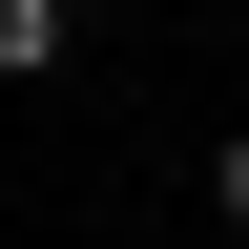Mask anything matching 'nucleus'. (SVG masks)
I'll use <instances>...</instances> for the list:
<instances>
[{"instance_id":"nucleus-2","label":"nucleus","mask_w":249,"mask_h":249,"mask_svg":"<svg viewBox=\"0 0 249 249\" xmlns=\"http://www.w3.org/2000/svg\"><path fill=\"white\" fill-rule=\"evenodd\" d=\"M208 208H229V229H249V124H229V145H208Z\"/></svg>"},{"instance_id":"nucleus-1","label":"nucleus","mask_w":249,"mask_h":249,"mask_svg":"<svg viewBox=\"0 0 249 249\" xmlns=\"http://www.w3.org/2000/svg\"><path fill=\"white\" fill-rule=\"evenodd\" d=\"M62 62H83V42H62V0H0V83H62Z\"/></svg>"}]
</instances>
